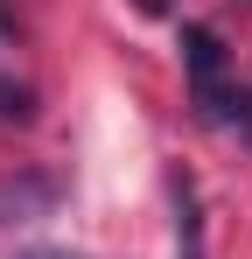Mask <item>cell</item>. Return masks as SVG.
Segmentation results:
<instances>
[{
    "mask_svg": "<svg viewBox=\"0 0 252 259\" xmlns=\"http://www.w3.org/2000/svg\"><path fill=\"white\" fill-rule=\"evenodd\" d=\"M168 196H175V259H203V203H196V182L175 168L168 175Z\"/></svg>",
    "mask_w": 252,
    "mask_h": 259,
    "instance_id": "6da1fadb",
    "label": "cell"
},
{
    "mask_svg": "<svg viewBox=\"0 0 252 259\" xmlns=\"http://www.w3.org/2000/svg\"><path fill=\"white\" fill-rule=\"evenodd\" d=\"M56 210V182L49 175H21V182H0V224H28V217Z\"/></svg>",
    "mask_w": 252,
    "mask_h": 259,
    "instance_id": "7a4b0ae2",
    "label": "cell"
},
{
    "mask_svg": "<svg viewBox=\"0 0 252 259\" xmlns=\"http://www.w3.org/2000/svg\"><path fill=\"white\" fill-rule=\"evenodd\" d=\"M0 119H14V126H28V119H35V91L14 84L7 70H0Z\"/></svg>",
    "mask_w": 252,
    "mask_h": 259,
    "instance_id": "3957f363",
    "label": "cell"
},
{
    "mask_svg": "<svg viewBox=\"0 0 252 259\" xmlns=\"http://www.w3.org/2000/svg\"><path fill=\"white\" fill-rule=\"evenodd\" d=\"M35 259H77V252H35Z\"/></svg>",
    "mask_w": 252,
    "mask_h": 259,
    "instance_id": "277c9868",
    "label": "cell"
},
{
    "mask_svg": "<svg viewBox=\"0 0 252 259\" xmlns=\"http://www.w3.org/2000/svg\"><path fill=\"white\" fill-rule=\"evenodd\" d=\"M245 140H252V105H245Z\"/></svg>",
    "mask_w": 252,
    "mask_h": 259,
    "instance_id": "5b68a950",
    "label": "cell"
}]
</instances>
